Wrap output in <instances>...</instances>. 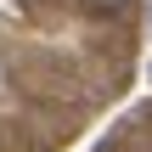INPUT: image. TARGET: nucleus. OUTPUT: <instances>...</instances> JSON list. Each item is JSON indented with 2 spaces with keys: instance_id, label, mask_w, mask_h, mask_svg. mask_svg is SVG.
<instances>
[{
  "instance_id": "f257e3e1",
  "label": "nucleus",
  "mask_w": 152,
  "mask_h": 152,
  "mask_svg": "<svg viewBox=\"0 0 152 152\" xmlns=\"http://www.w3.org/2000/svg\"><path fill=\"white\" fill-rule=\"evenodd\" d=\"M85 6H96V11H118V6H130V0H85Z\"/></svg>"
}]
</instances>
